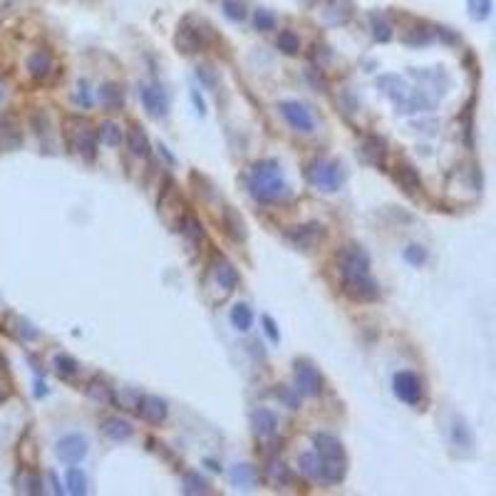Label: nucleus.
Here are the masks:
<instances>
[{"mask_svg":"<svg viewBox=\"0 0 496 496\" xmlns=\"http://www.w3.org/2000/svg\"><path fill=\"white\" fill-rule=\"evenodd\" d=\"M305 177L313 187L323 189V191H338L345 182L343 167L338 162H330V159H313L305 169Z\"/></svg>","mask_w":496,"mask_h":496,"instance_id":"nucleus-4","label":"nucleus"},{"mask_svg":"<svg viewBox=\"0 0 496 496\" xmlns=\"http://www.w3.org/2000/svg\"><path fill=\"white\" fill-rule=\"evenodd\" d=\"M223 226H226L228 236L233 238V241H246V223H243V218L238 216L236 211H233L231 206L223 208Z\"/></svg>","mask_w":496,"mask_h":496,"instance_id":"nucleus-22","label":"nucleus"},{"mask_svg":"<svg viewBox=\"0 0 496 496\" xmlns=\"http://www.w3.org/2000/svg\"><path fill=\"white\" fill-rule=\"evenodd\" d=\"M392 385H395V395L400 397L402 402H407V405H420L422 382L415 372H397Z\"/></svg>","mask_w":496,"mask_h":496,"instance_id":"nucleus-10","label":"nucleus"},{"mask_svg":"<svg viewBox=\"0 0 496 496\" xmlns=\"http://www.w3.org/2000/svg\"><path fill=\"white\" fill-rule=\"evenodd\" d=\"M231 323H233V328H238L241 333L251 330V325H254V313H251V308H248L246 303L233 305V310H231Z\"/></svg>","mask_w":496,"mask_h":496,"instance_id":"nucleus-27","label":"nucleus"},{"mask_svg":"<svg viewBox=\"0 0 496 496\" xmlns=\"http://www.w3.org/2000/svg\"><path fill=\"white\" fill-rule=\"evenodd\" d=\"M67 491L75 496H82L87 494V479L80 469H70L67 471Z\"/></svg>","mask_w":496,"mask_h":496,"instance_id":"nucleus-34","label":"nucleus"},{"mask_svg":"<svg viewBox=\"0 0 496 496\" xmlns=\"http://www.w3.org/2000/svg\"><path fill=\"white\" fill-rule=\"evenodd\" d=\"M142 102H144V110L149 112L152 117H164L169 110V100L164 95L162 87L157 85H144L142 87Z\"/></svg>","mask_w":496,"mask_h":496,"instance_id":"nucleus-13","label":"nucleus"},{"mask_svg":"<svg viewBox=\"0 0 496 496\" xmlns=\"http://www.w3.org/2000/svg\"><path fill=\"white\" fill-rule=\"evenodd\" d=\"M295 385H298V390L303 392V395L315 397L323 392V375H320L308 360H298V362H295Z\"/></svg>","mask_w":496,"mask_h":496,"instance_id":"nucleus-6","label":"nucleus"},{"mask_svg":"<svg viewBox=\"0 0 496 496\" xmlns=\"http://www.w3.org/2000/svg\"><path fill=\"white\" fill-rule=\"evenodd\" d=\"M248 187L259 201H278L288 194V187L283 182V174H281V164L276 159H264V162H256L251 167V179H248Z\"/></svg>","mask_w":496,"mask_h":496,"instance_id":"nucleus-1","label":"nucleus"},{"mask_svg":"<svg viewBox=\"0 0 496 496\" xmlns=\"http://www.w3.org/2000/svg\"><path fill=\"white\" fill-rule=\"evenodd\" d=\"M231 481L241 486V489H251L254 481H256V471L251 469L248 464H238L236 469L231 471Z\"/></svg>","mask_w":496,"mask_h":496,"instance_id":"nucleus-31","label":"nucleus"},{"mask_svg":"<svg viewBox=\"0 0 496 496\" xmlns=\"http://www.w3.org/2000/svg\"><path fill=\"white\" fill-rule=\"evenodd\" d=\"M67 142L75 152H80L85 159H95L97 134L85 119H70L67 122Z\"/></svg>","mask_w":496,"mask_h":496,"instance_id":"nucleus-5","label":"nucleus"},{"mask_svg":"<svg viewBox=\"0 0 496 496\" xmlns=\"http://www.w3.org/2000/svg\"><path fill=\"white\" fill-rule=\"evenodd\" d=\"M370 23H372V35H375V40H380V42L390 40V37H392V25L380 16V13H372V16H370Z\"/></svg>","mask_w":496,"mask_h":496,"instance_id":"nucleus-32","label":"nucleus"},{"mask_svg":"<svg viewBox=\"0 0 496 496\" xmlns=\"http://www.w3.org/2000/svg\"><path fill=\"white\" fill-rule=\"evenodd\" d=\"M75 102H77L80 107H90V105H92V97H90V90H87V82H80V85H77Z\"/></svg>","mask_w":496,"mask_h":496,"instance_id":"nucleus-42","label":"nucleus"},{"mask_svg":"<svg viewBox=\"0 0 496 496\" xmlns=\"http://www.w3.org/2000/svg\"><path fill=\"white\" fill-rule=\"evenodd\" d=\"M466 3L474 20H486L491 16V0H466Z\"/></svg>","mask_w":496,"mask_h":496,"instance_id":"nucleus-38","label":"nucleus"},{"mask_svg":"<svg viewBox=\"0 0 496 496\" xmlns=\"http://www.w3.org/2000/svg\"><path fill=\"white\" fill-rule=\"evenodd\" d=\"M87 449H90V444H87V439L82 435H65L55 444L57 459L65 461V464H77V461H82L87 456Z\"/></svg>","mask_w":496,"mask_h":496,"instance_id":"nucleus-7","label":"nucleus"},{"mask_svg":"<svg viewBox=\"0 0 496 496\" xmlns=\"http://www.w3.org/2000/svg\"><path fill=\"white\" fill-rule=\"evenodd\" d=\"M100 105L110 112L119 110V107L124 105V92H122V87L114 85V82H105V85L100 87Z\"/></svg>","mask_w":496,"mask_h":496,"instance_id":"nucleus-21","label":"nucleus"},{"mask_svg":"<svg viewBox=\"0 0 496 496\" xmlns=\"http://www.w3.org/2000/svg\"><path fill=\"white\" fill-rule=\"evenodd\" d=\"M268 476H271V479H273L278 486L290 484V471H288V466L281 464V461H273V464L268 466Z\"/></svg>","mask_w":496,"mask_h":496,"instance_id":"nucleus-39","label":"nucleus"},{"mask_svg":"<svg viewBox=\"0 0 496 496\" xmlns=\"http://www.w3.org/2000/svg\"><path fill=\"white\" fill-rule=\"evenodd\" d=\"M100 430H102V435L112 442H124L134 435V427L129 425L127 420H122V417H107Z\"/></svg>","mask_w":496,"mask_h":496,"instance_id":"nucleus-17","label":"nucleus"},{"mask_svg":"<svg viewBox=\"0 0 496 496\" xmlns=\"http://www.w3.org/2000/svg\"><path fill=\"white\" fill-rule=\"evenodd\" d=\"M360 154H362L365 162H370L372 167H385V159H387V144L382 142L380 137H367L360 147Z\"/></svg>","mask_w":496,"mask_h":496,"instance_id":"nucleus-14","label":"nucleus"},{"mask_svg":"<svg viewBox=\"0 0 496 496\" xmlns=\"http://www.w3.org/2000/svg\"><path fill=\"white\" fill-rule=\"evenodd\" d=\"M0 97H3V85H0Z\"/></svg>","mask_w":496,"mask_h":496,"instance_id":"nucleus-45","label":"nucleus"},{"mask_svg":"<svg viewBox=\"0 0 496 496\" xmlns=\"http://www.w3.org/2000/svg\"><path fill=\"white\" fill-rule=\"evenodd\" d=\"M264 325H266V333H268L271 340H278V330H276V323L268 318V315H264Z\"/></svg>","mask_w":496,"mask_h":496,"instance_id":"nucleus-43","label":"nucleus"},{"mask_svg":"<svg viewBox=\"0 0 496 496\" xmlns=\"http://www.w3.org/2000/svg\"><path fill=\"white\" fill-rule=\"evenodd\" d=\"M343 278V293L355 303H372L380 298V285L370 278V271H348L340 273Z\"/></svg>","mask_w":496,"mask_h":496,"instance_id":"nucleus-2","label":"nucleus"},{"mask_svg":"<svg viewBox=\"0 0 496 496\" xmlns=\"http://www.w3.org/2000/svg\"><path fill=\"white\" fill-rule=\"evenodd\" d=\"M313 444L315 451H318L323 459H345V449L333 435H325V432H318L313 435Z\"/></svg>","mask_w":496,"mask_h":496,"instance_id":"nucleus-16","label":"nucleus"},{"mask_svg":"<svg viewBox=\"0 0 496 496\" xmlns=\"http://www.w3.org/2000/svg\"><path fill=\"white\" fill-rule=\"evenodd\" d=\"M251 420H254V432L259 437H273L276 430H278V417L266 407H259Z\"/></svg>","mask_w":496,"mask_h":496,"instance_id":"nucleus-20","label":"nucleus"},{"mask_svg":"<svg viewBox=\"0 0 496 496\" xmlns=\"http://www.w3.org/2000/svg\"><path fill=\"white\" fill-rule=\"evenodd\" d=\"M338 271L340 273H348V271H370V259L358 243H350V246L340 248L338 254Z\"/></svg>","mask_w":496,"mask_h":496,"instance_id":"nucleus-11","label":"nucleus"},{"mask_svg":"<svg viewBox=\"0 0 496 496\" xmlns=\"http://www.w3.org/2000/svg\"><path fill=\"white\" fill-rule=\"evenodd\" d=\"M278 110H281V114H283V119L288 122L295 132H313L315 122L305 105H300V102H281Z\"/></svg>","mask_w":496,"mask_h":496,"instance_id":"nucleus-8","label":"nucleus"},{"mask_svg":"<svg viewBox=\"0 0 496 496\" xmlns=\"http://www.w3.org/2000/svg\"><path fill=\"white\" fill-rule=\"evenodd\" d=\"M300 464V471H303L305 476H310V479H320V459L315 454H300L298 459Z\"/></svg>","mask_w":496,"mask_h":496,"instance_id":"nucleus-35","label":"nucleus"},{"mask_svg":"<svg viewBox=\"0 0 496 496\" xmlns=\"http://www.w3.org/2000/svg\"><path fill=\"white\" fill-rule=\"evenodd\" d=\"M345 476V459H320V479L338 484Z\"/></svg>","mask_w":496,"mask_h":496,"instance_id":"nucleus-24","label":"nucleus"},{"mask_svg":"<svg viewBox=\"0 0 496 496\" xmlns=\"http://www.w3.org/2000/svg\"><path fill=\"white\" fill-rule=\"evenodd\" d=\"M97 139H100L102 144H107V147H119L122 144V129L117 122H102L100 127H97Z\"/></svg>","mask_w":496,"mask_h":496,"instance_id":"nucleus-25","label":"nucleus"},{"mask_svg":"<svg viewBox=\"0 0 496 496\" xmlns=\"http://www.w3.org/2000/svg\"><path fill=\"white\" fill-rule=\"evenodd\" d=\"M221 8H223V13H226V18H231V20H243V18H246L243 0H221Z\"/></svg>","mask_w":496,"mask_h":496,"instance_id":"nucleus-37","label":"nucleus"},{"mask_svg":"<svg viewBox=\"0 0 496 496\" xmlns=\"http://www.w3.org/2000/svg\"><path fill=\"white\" fill-rule=\"evenodd\" d=\"M87 392H90V397L92 400H97V402H112V392H110V387L107 385H102V382H92L90 387H87Z\"/></svg>","mask_w":496,"mask_h":496,"instance_id":"nucleus-40","label":"nucleus"},{"mask_svg":"<svg viewBox=\"0 0 496 496\" xmlns=\"http://www.w3.org/2000/svg\"><path fill=\"white\" fill-rule=\"evenodd\" d=\"M52 70H55V62H52V55L47 50H35L28 57V72L35 80H47Z\"/></svg>","mask_w":496,"mask_h":496,"instance_id":"nucleus-15","label":"nucleus"},{"mask_svg":"<svg viewBox=\"0 0 496 496\" xmlns=\"http://www.w3.org/2000/svg\"><path fill=\"white\" fill-rule=\"evenodd\" d=\"M285 238H288L295 248L310 251L315 243L325 238V226H323V223H305V226L288 228V231H285Z\"/></svg>","mask_w":496,"mask_h":496,"instance_id":"nucleus-9","label":"nucleus"},{"mask_svg":"<svg viewBox=\"0 0 496 496\" xmlns=\"http://www.w3.org/2000/svg\"><path fill=\"white\" fill-rule=\"evenodd\" d=\"M23 144V137L18 132L16 122L11 119H0V147L3 149H16Z\"/></svg>","mask_w":496,"mask_h":496,"instance_id":"nucleus-23","label":"nucleus"},{"mask_svg":"<svg viewBox=\"0 0 496 496\" xmlns=\"http://www.w3.org/2000/svg\"><path fill=\"white\" fill-rule=\"evenodd\" d=\"M211 40V33H208V25L203 20H196V18H184V23L179 25V33L174 37L177 47L187 55H194V52H201L203 47Z\"/></svg>","mask_w":496,"mask_h":496,"instance_id":"nucleus-3","label":"nucleus"},{"mask_svg":"<svg viewBox=\"0 0 496 496\" xmlns=\"http://www.w3.org/2000/svg\"><path fill=\"white\" fill-rule=\"evenodd\" d=\"M127 142H129V149H132L134 157H149V139H147V134H144L142 127L129 129Z\"/></svg>","mask_w":496,"mask_h":496,"instance_id":"nucleus-26","label":"nucleus"},{"mask_svg":"<svg viewBox=\"0 0 496 496\" xmlns=\"http://www.w3.org/2000/svg\"><path fill=\"white\" fill-rule=\"evenodd\" d=\"M405 259L410 261L412 266H422L427 261V251L422 246H415V243H412V246L405 251Z\"/></svg>","mask_w":496,"mask_h":496,"instance_id":"nucleus-41","label":"nucleus"},{"mask_svg":"<svg viewBox=\"0 0 496 496\" xmlns=\"http://www.w3.org/2000/svg\"><path fill=\"white\" fill-rule=\"evenodd\" d=\"M213 278H216L218 288H223L226 293H231V290H236V285H238L236 266H233L231 261H226V259H218L216 266H213Z\"/></svg>","mask_w":496,"mask_h":496,"instance_id":"nucleus-18","label":"nucleus"},{"mask_svg":"<svg viewBox=\"0 0 496 496\" xmlns=\"http://www.w3.org/2000/svg\"><path fill=\"white\" fill-rule=\"evenodd\" d=\"M182 484H184V494H208V484H206V479L203 476H199L196 471H187L184 474V479H182Z\"/></svg>","mask_w":496,"mask_h":496,"instance_id":"nucleus-29","label":"nucleus"},{"mask_svg":"<svg viewBox=\"0 0 496 496\" xmlns=\"http://www.w3.org/2000/svg\"><path fill=\"white\" fill-rule=\"evenodd\" d=\"M77 370H80V365H77V360L70 358V355H57V358H55V372L60 377L77 375Z\"/></svg>","mask_w":496,"mask_h":496,"instance_id":"nucleus-33","label":"nucleus"},{"mask_svg":"<svg viewBox=\"0 0 496 496\" xmlns=\"http://www.w3.org/2000/svg\"><path fill=\"white\" fill-rule=\"evenodd\" d=\"M137 415L142 417V420L152 422V425H159V422L167 420L169 407H167V402H164L162 397H157V395H142L137 400Z\"/></svg>","mask_w":496,"mask_h":496,"instance_id":"nucleus-12","label":"nucleus"},{"mask_svg":"<svg viewBox=\"0 0 496 496\" xmlns=\"http://www.w3.org/2000/svg\"><path fill=\"white\" fill-rule=\"evenodd\" d=\"M28 491H30V494H40L42 491V484L37 476H30V479H28Z\"/></svg>","mask_w":496,"mask_h":496,"instance_id":"nucleus-44","label":"nucleus"},{"mask_svg":"<svg viewBox=\"0 0 496 496\" xmlns=\"http://www.w3.org/2000/svg\"><path fill=\"white\" fill-rule=\"evenodd\" d=\"M254 25L256 30L261 33H268V30H276V16L271 11H264V8H259L254 16Z\"/></svg>","mask_w":496,"mask_h":496,"instance_id":"nucleus-36","label":"nucleus"},{"mask_svg":"<svg viewBox=\"0 0 496 496\" xmlns=\"http://www.w3.org/2000/svg\"><path fill=\"white\" fill-rule=\"evenodd\" d=\"M276 45H278V50L283 52V55H298V52H300V37L295 35L293 30H281Z\"/></svg>","mask_w":496,"mask_h":496,"instance_id":"nucleus-28","label":"nucleus"},{"mask_svg":"<svg viewBox=\"0 0 496 496\" xmlns=\"http://www.w3.org/2000/svg\"><path fill=\"white\" fill-rule=\"evenodd\" d=\"M392 177H395V182L400 184L407 194H417L422 189L420 174H417V169H412L410 164H397L395 172H392Z\"/></svg>","mask_w":496,"mask_h":496,"instance_id":"nucleus-19","label":"nucleus"},{"mask_svg":"<svg viewBox=\"0 0 496 496\" xmlns=\"http://www.w3.org/2000/svg\"><path fill=\"white\" fill-rule=\"evenodd\" d=\"M179 231H182L184 236H187L189 241H194V243H199L203 238L201 221H199V218H194V216H184L182 221H179Z\"/></svg>","mask_w":496,"mask_h":496,"instance_id":"nucleus-30","label":"nucleus"}]
</instances>
